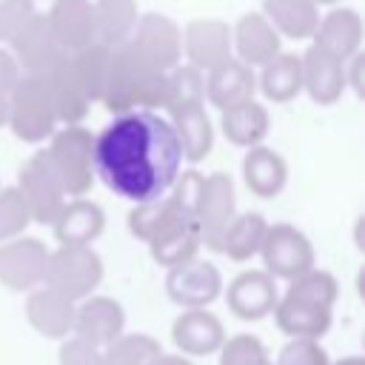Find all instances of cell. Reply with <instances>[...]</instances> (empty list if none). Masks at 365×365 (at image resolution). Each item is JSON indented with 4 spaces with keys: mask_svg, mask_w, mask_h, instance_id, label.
Segmentation results:
<instances>
[{
    "mask_svg": "<svg viewBox=\"0 0 365 365\" xmlns=\"http://www.w3.org/2000/svg\"><path fill=\"white\" fill-rule=\"evenodd\" d=\"M51 165L57 168V177L63 182L66 197H86L94 185V134L83 125H66L51 134V143L46 148Z\"/></svg>",
    "mask_w": 365,
    "mask_h": 365,
    "instance_id": "obj_5",
    "label": "cell"
},
{
    "mask_svg": "<svg viewBox=\"0 0 365 365\" xmlns=\"http://www.w3.org/2000/svg\"><path fill=\"white\" fill-rule=\"evenodd\" d=\"M200 248H202V242H200V228H197L194 217H177L168 228H163L148 242L151 259L163 268H174L180 262L194 259Z\"/></svg>",
    "mask_w": 365,
    "mask_h": 365,
    "instance_id": "obj_27",
    "label": "cell"
},
{
    "mask_svg": "<svg viewBox=\"0 0 365 365\" xmlns=\"http://www.w3.org/2000/svg\"><path fill=\"white\" fill-rule=\"evenodd\" d=\"M120 334H125V311L114 297L91 294L74 308V328L71 336L88 342L91 348L111 345Z\"/></svg>",
    "mask_w": 365,
    "mask_h": 365,
    "instance_id": "obj_14",
    "label": "cell"
},
{
    "mask_svg": "<svg viewBox=\"0 0 365 365\" xmlns=\"http://www.w3.org/2000/svg\"><path fill=\"white\" fill-rule=\"evenodd\" d=\"M57 362L60 365H103V351L91 348L88 342H83L77 336H68L60 342Z\"/></svg>",
    "mask_w": 365,
    "mask_h": 365,
    "instance_id": "obj_42",
    "label": "cell"
},
{
    "mask_svg": "<svg viewBox=\"0 0 365 365\" xmlns=\"http://www.w3.org/2000/svg\"><path fill=\"white\" fill-rule=\"evenodd\" d=\"M171 342L188 359L217 354L225 342L222 319L208 308H188L171 322Z\"/></svg>",
    "mask_w": 365,
    "mask_h": 365,
    "instance_id": "obj_15",
    "label": "cell"
},
{
    "mask_svg": "<svg viewBox=\"0 0 365 365\" xmlns=\"http://www.w3.org/2000/svg\"><path fill=\"white\" fill-rule=\"evenodd\" d=\"M51 231L60 245H91L106 231V211L100 202L77 197L60 208Z\"/></svg>",
    "mask_w": 365,
    "mask_h": 365,
    "instance_id": "obj_23",
    "label": "cell"
},
{
    "mask_svg": "<svg viewBox=\"0 0 365 365\" xmlns=\"http://www.w3.org/2000/svg\"><path fill=\"white\" fill-rule=\"evenodd\" d=\"M46 88H48V97H51V106H54V117L57 123H66V125H80L83 117L88 114V97L71 68V57H60L46 74Z\"/></svg>",
    "mask_w": 365,
    "mask_h": 365,
    "instance_id": "obj_22",
    "label": "cell"
},
{
    "mask_svg": "<svg viewBox=\"0 0 365 365\" xmlns=\"http://www.w3.org/2000/svg\"><path fill=\"white\" fill-rule=\"evenodd\" d=\"M231 51H237V60L245 63L248 68L251 66L262 68L282 51V43L274 26L259 11H245L231 29Z\"/></svg>",
    "mask_w": 365,
    "mask_h": 365,
    "instance_id": "obj_19",
    "label": "cell"
},
{
    "mask_svg": "<svg viewBox=\"0 0 365 365\" xmlns=\"http://www.w3.org/2000/svg\"><path fill=\"white\" fill-rule=\"evenodd\" d=\"M34 14V0H0V43H11Z\"/></svg>",
    "mask_w": 365,
    "mask_h": 365,
    "instance_id": "obj_41",
    "label": "cell"
},
{
    "mask_svg": "<svg viewBox=\"0 0 365 365\" xmlns=\"http://www.w3.org/2000/svg\"><path fill=\"white\" fill-rule=\"evenodd\" d=\"M339 297V282L325 268H311L308 274L288 282L285 294L274 305L277 328L291 339L319 342L334 322V302Z\"/></svg>",
    "mask_w": 365,
    "mask_h": 365,
    "instance_id": "obj_2",
    "label": "cell"
},
{
    "mask_svg": "<svg viewBox=\"0 0 365 365\" xmlns=\"http://www.w3.org/2000/svg\"><path fill=\"white\" fill-rule=\"evenodd\" d=\"M103 274V257L91 245H57L54 251H48L43 285L77 305L97 291Z\"/></svg>",
    "mask_w": 365,
    "mask_h": 365,
    "instance_id": "obj_4",
    "label": "cell"
},
{
    "mask_svg": "<svg viewBox=\"0 0 365 365\" xmlns=\"http://www.w3.org/2000/svg\"><path fill=\"white\" fill-rule=\"evenodd\" d=\"M9 123V97H0V125Z\"/></svg>",
    "mask_w": 365,
    "mask_h": 365,
    "instance_id": "obj_47",
    "label": "cell"
},
{
    "mask_svg": "<svg viewBox=\"0 0 365 365\" xmlns=\"http://www.w3.org/2000/svg\"><path fill=\"white\" fill-rule=\"evenodd\" d=\"M23 143H43L54 134L57 117L43 74H23L9 94V123Z\"/></svg>",
    "mask_w": 365,
    "mask_h": 365,
    "instance_id": "obj_6",
    "label": "cell"
},
{
    "mask_svg": "<svg viewBox=\"0 0 365 365\" xmlns=\"http://www.w3.org/2000/svg\"><path fill=\"white\" fill-rule=\"evenodd\" d=\"M51 34L63 54H77L94 43V11L91 0H54L46 11Z\"/></svg>",
    "mask_w": 365,
    "mask_h": 365,
    "instance_id": "obj_20",
    "label": "cell"
},
{
    "mask_svg": "<svg viewBox=\"0 0 365 365\" xmlns=\"http://www.w3.org/2000/svg\"><path fill=\"white\" fill-rule=\"evenodd\" d=\"M74 302L60 297L57 291L40 285L34 291H29L26 297V319L29 325L46 336V339H68L71 336V328H74Z\"/></svg>",
    "mask_w": 365,
    "mask_h": 365,
    "instance_id": "obj_21",
    "label": "cell"
},
{
    "mask_svg": "<svg viewBox=\"0 0 365 365\" xmlns=\"http://www.w3.org/2000/svg\"><path fill=\"white\" fill-rule=\"evenodd\" d=\"M148 365H194V359H188L182 354H165V351H160Z\"/></svg>",
    "mask_w": 365,
    "mask_h": 365,
    "instance_id": "obj_45",
    "label": "cell"
},
{
    "mask_svg": "<svg viewBox=\"0 0 365 365\" xmlns=\"http://www.w3.org/2000/svg\"><path fill=\"white\" fill-rule=\"evenodd\" d=\"M20 77H23V71H20L17 60L11 57V51L0 48V97H9Z\"/></svg>",
    "mask_w": 365,
    "mask_h": 365,
    "instance_id": "obj_43",
    "label": "cell"
},
{
    "mask_svg": "<svg viewBox=\"0 0 365 365\" xmlns=\"http://www.w3.org/2000/svg\"><path fill=\"white\" fill-rule=\"evenodd\" d=\"M94 11V43L106 48H117L131 40L137 26V0H97Z\"/></svg>",
    "mask_w": 365,
    "mask_h": 365,
    "instance_id": "obj_28",
    "label": "cell"
},
{
    "mask_svg": "<svg viewBox=\"0 0 365 365\" xmlns=\"http://www.w3.org/2000/svg\"><path fill=\"white\" fill-rule=\"evenodd\" d=\"M134 46V51L151 63L160 71H171L174 66H180L182 57V31L180 26L160 11H145L137 17L134 34L128 40Z\"/></svg>",
    "mask_w": 365,
    "mask_h": 365,
    "instance_id": "obj_11",
    "label": "cell"
},
{
    "mask_svg": "<svg viewBox=\"0 0 365 365\" xmlns=\"http://www.w3.org/2000/svg\"><path fill=\"white\" fill-rule=\"evenodd\" d=\"M222 274L211 259H188L165 274V294L180 308H208L214 299L222 297Z\"/></svg>",
    "mask_w": 365,
    "mask_h": 365,
    "instance_id": "obj_10",
    "label": "cell"
},
{
    "mask_svg": "<svg viewBox=\"0 0 365 365\" xmlns=\"http://www.w3.org/2000/svg\"><path fill=\"white\" fill-rule=\"evenodd\" d=\"M299 71H302V91L317 106H334L342 91H345V63L317 46H308L305 54L299 57Z\"/></svg>",
    "mask_w": 365,
    "mask_h": 365,
    "instance_id": "obj_18",
    "label": "cell"
},
{
    "mask_svg": "<svg viewBox=\"0 0 365 365\" xmlns=\"http://www.w3.org/2000/svg\"><path fill=\"white\" fill-rule=\"evenodd\" d=\"M91 163L111 194L140 205L171 191L182 154L165 117L157 111H125L94 137Z\"/></svg>",
    "mask_w": 365,
    "mask_h": 365,
    "instance_id": "obj_1",
    "label": "cell"
},
{
    "mask_svg": "<svg viewBox=\"0 0 365 365\" xmlns=\"http://www.w3.org/2000/svg\"><path fill=\"white\" fill-rule=\"evenodd\" d=\"M254 88H257L254 68H248L237 57H228L225 63L214 66L205 74V97L220 111H225V108H231L237 103L254 100Z\"/></svg>",
    "mask_w": 365,
    "mask_h": 365,
    "instance_id": "obj_25",
    "label": "cell"
},
{
    "mask_svg": "<svg viewBox=\"0 0 365 365\" xmlns=\"http://www.w3.org/2000/svg\"><path fill=\"white\" fill-rule=\"evenodd\" d=\"M331 365H365V356L351 354V356H342V359H336V362H331Z\"/></svg>",
    "mask_w": 365,
    "mask_h": 365,
    "instance_id": "obj_46",
    "label": "cell"
},
{
    "mask_svg": "<svg viewBox=\"0 0 365 365\" xmlns=\"http://www.w3.org/2000/svg\"><path fill=\"white\" fill-rule=\"evenodd\" d=\"M222 294H225L228 311H231L237 319H242V322H259V319H265V317L274 311L277 299H279L274 279H271L262 268L240 271V274L222 288Z\"/></svg>",
    "mask_w": 365,
    "mask_h": 365,
    "instance_id": "obj_13",
    "label": "cell"
},
{
    "mask_svg": "<svg viewBox=\"0 0 365 365\" xmlns=\"http://www.w3.org/2000/svg\"><path fill=\"white\" fill-rule=\"evenodd\" d=\"M237 217V191L234 180L225 171H214L202 180L200 202H197V228H200V242L208 251H220V240L228 228V222Z\"/></svg>",
    "mask_w": 365,
    "mask_h": 365,
    "instance_id": "obj_9",
    "label": "cell"
},
{
    "mask_svg": "<svg viewBox=\"0 0 365 365\" xmlns=\"http://www.w3.org/2000/svg\"><path fill=\"white\" fill-rule=\"evenodd\" d=\"M29 222H31V217H29V208H26L20 191L14 185L0 188V245L14 237H23Z\"/></svg>",
    "mask_w": 365,
    "mask_h": 365,
    "instance_id": "obj_39",
    "label": "cell"
},
{
    "mask_svg": "<svg viewBox=\"0 0 365 365\" xmlns=\"http://www.w3.org/2000/svg\"><path fill=\"white\" fill-rule=\"evenodd\" d=\"M29 208V217L40 225H51L60 208L66 205V191L57 177V168L51 165L46 151H34L17 171L14 185Z\"/></svg>",
    "mask_w": 365,
    "mask_h": 365,
    "instance_id": "obj_7",
    "label": "cell"
},
{
    "mask_svg": "<svg viewBox=\"0 0 365 365\" xmlns=\"http://www.w3.org/2000/svg\"><path fill=\"white\" fill-rule=\"evenodd\" d=\"M242 182L245 188L259 197V200H274L285 182H288V163L279 151L268 145H254L248 148L242 160Z\"/></svg>",
    "mask_w": 365,
    "mask_h": 365,
    "instance_id": "obj_26",
    "label": "cell"
},
{
    "mask_svg": "<svg viewBox=\"0 0 365 365\" xmlns=\"http://www.w3.org/2000/svg\"><path fill=\"white\" fill-rule=\"evenodd\" d=\"M48 248L37 237H14L0 245V285L29 294L43 285Z\"/></svg>",
    "mask_w": 365,
    "mask_h": 365,
    "instance_id": "obj_12",
    "label": "cell"
},
{
    "mask_svg": "<svg viewBox=\"0 0 365 365\" xmlns=\"http://www.w3.org/2000/svg\"><path fill=\"white\" fill-rule=\"evenodd\" d=\"M262 271L271 279H297L314 268V242L291 222H274L265 231V240L259 245Z\"/></svg>",
    "mask_w": 365,
    "mask_h": 365,
    "instance_id": "obj_8",
    "label": "cell"
},
{
    "mask_svg": "<svg viewBox=\"0 0 365 365\" xmlns=\"http://www.w3.org/2000/svg\"><path fill=\"white\" fill-rule=\"evenodd\" d=\"M205 100V74L188 63L174 66L171 71H165V83H163V108L168 114L202 106Z\"/></svg>",
    "mask_w": 365,
    "mask_h": 365,
    "instance_id": "obj_35",
    "label": "cell"
},
{
    "mask_svg": "<svg viewBox=\"0 0 365 365\" xmlns=\"http://www.w3.org/2000/svg\"><path fill=\"white\" fill-rule=\"evenodd\" d=\"M177 217H194V214H188L185 208H180L177 200H174L171 194H165V197H160V200L134 205V208L128 211L125 225H128V234H131L134 240H143V242L148 245V242H151L163 228H168Z\"/></svg>",
    "mask_w": 365,
    "mask_h": 365,
    "instance_id": "obj_34",
    "label": "cell"
},
{
    "mask_svg": "<svg viewBox=\"0 0 365 365\" xmlns=\"http://www.w3.org/2000/svg\"><path fill=\"white\" fill-rule=\"evenodd\" d=\"M277 34H285L291 40H308L317 31L319 9L311 0H262L259 11Z\"/></svg>",
    "mask_w": 365,
    "mask_h": 365,
    "instance_id": "obj_31",
    "label": "cell"
},
{
    "mask_svg": "<svg viewBox=\"0 0 365 365\" xmlns=\"http://www.w3.org/2000/svg\"><path fill=\"white\" fill-rule=\"evenodd\" d=\"M259 91L271 103H291L302 91V71H299V57L291 51H279L271 63L262 66V74L257 80Z\"/></svg>",
    "mask_w": 365,
    "mask_h": 365,
    "instance_id": "obj_33",
    "label": "cell"
},
{
    "mask_svg": "<svg viewBox=\"0 0 365 365\" xmlns=\"http://www.w3.org/2000/svg\"><path fill=\"white\" fill-rule=\"evenodd\" d=\"M265 231H268V222H265V217L259 211L237 214L228 222V228H225V234L220 240V254H225L234 262H245L254 254H259Z\"/></svg>",
    "mask_w": 365,
    "mask_h": 365,
    "instance_id": "obj_32",
    "label": "cell"
},
{
    "mask_svg": "<svg viewBox=\"0 0 365 365\" xmlns=\"http://www.w3.org/2000/svg\"><path fill=\"white\" fill-rule=\"evenodd\" d=\"M168 123L174 128L180 154L188 163H202L211 154V148H214V125H211V117L205 114V106H194V108L177 111V114H171Z\"/></svg>",
    "mask_w": 365,
    "mask_h": 365,
    "instance_id": "obj_30",
    "label": "cell"
},
{
    "mask_svg": "<svg viewBox=\"0 0 365 365\" xmlns=\"http://www.w3.org/2000/svg\"><path fill=\"white\" fill-rule=\"evenodd\" d=\"M11 57L17 60L23 74H46L63 54V48L57 46L51 26L46 20L43 11H37L11 40Z\"/></svg>",
    "mask_w": 365,
    "mask_h": 365,
    "instance_id": "obj_17",
    "label": "cell"
},
{
    "mask_svg": "<svg viewBox=\"0 0 365 365\" xmlns=\"http://www.w3.org/2000/svg\"><path fill=\"white\" fill-rule=\"evenodd\" d=\"M163 83H165V71L145 63L131 43H123L111 48L106 91L100 103L111 114L154 111L163 108Z\"/></svg>",
    "mask_w": 365,
    "mask_h": 365,
    "instance_id": "obj_3",
    "label": "cell"
},
{
    "mask_svg": "<svg viewBox=\"0 0 365 365\" xmlns=\"http://www.w3.org/2000/svg\"><path fill=\"white\" fill-rule=\"evenodd\" d=\"M314 46L348 63L354 54H359V46H362V17L348 6L331 9L317 23Z\"/></svg>",
    "mask_w": 365,
    "mask_h": 365,
    "instance_id": "obj_24",
    "label": "cell"
},
{
    "mask_svg": "<svg viewBox=\"0 0 365 365\" xmlns=\"http://www.w3.org/2000/svg\"><path fill=\"white\" fill-rule=\"evenodd\" d=\"M359 71H362V54H354V57H351V66H345V83L351 80V86H354V91H356V94H362Z\"/></svg>",
    "mask_w": 365,
    "mask_h": 365,
    "instance_id": "obj_44",
    "label": "cell"
},
{
    "mask_svg": "<svg viewBox=\"0 0 365 365\" xmlns=\"http://www.w3.org/2000/svg\"><path fill=\"white\" fill-rule=\"evenodd\" d=\"M182 51L188 57V66L211 71L231 57V26L217 17L188 20L182 31Z\"/></svg>",
    "mask_w": 365,
    "mask_h": 365,
    "instance_id": "obj_16",
    "label": "cell"
},
{
    "mask_svg": "<svg viewBox=\"0 0 365 365\" xmlns=\"http://www.w3.org/2000/svg\"><path fill=\"white\" fill-rule=\"evenodd\" d=\"M311 3L319 9V6H334V3H339V0H311Z\"/></svg>",
    "mask_w": 365,
    "mask_h": 365,
    "instance_id": "obj_48",
    "label": "cell"
},
{
    "mask_svg": "<svg viewBox=\"0 0 365 365\" xmlns=\"http://www.w3.org/2000/svg\"><path fill=\"white\" fill-rule=\"evenodd\" d=\"M160 351V339L151 334H120L111 345L103 348V365H148Z\"/></svg>",
    "mask_w": 365,
    "mask_h": 365,
    "instance_id": "obj_37",
    "label": "cell"
},
{
    "mask_svg": "<svg viewBox=\"0 0 365 365\" xmlns=\"http://www.w3.org/2000/svg\"><path fill=\"white\" fill-rule=\"evenodd\" d=\"M71 57V68L88 97V103H100L103 100V91H106V77H108V57H111V48L100 46V43H91L86 48H80L77 54H68Z\"/></svg>",
    "mask_w": 365,
    "mask_h": 365,
    "instance_id": "obj_36",
    "label": "cell"
},
{
    "mask_svg": "<svg viewBox=\"0 0 365 365\" xmlns=\"http://www.w3.org/2000/svg\"><path fill=\"white\" fill-rule=\"evenodd\" d=\"M220 128L228 137V143H234L240 148H254V145H262V140L271 128V117L262 103L245 100V103H237L222 111Z\"/></svg>",
    "mask_w": 365,
    "mask_h": 365,
    "instance_id": "obj_29",
    "label": "cell"
},
{
    "mask_svg": "<svg viewBox=\"0 0 365 365\" xmlns=\"http://www.w3.org/2000/svg\"><path fill=\"white\" fill-rule=\"evenodd\" d=\"M220 354V365H274L268 356V348L254 334H234L225 336Z\"/></svg>",
    "mask_w": 365,
    "mask_h": 365,
    "instance_id": "obj_38",
    "label": "cell"
},
{
    "mask_svg": "<svg viewBox=\"0 0 365 365\" xmlns=\"http://www.w3.org/2000/svg\"><path fill=\"white\" fill-rule=\"evenodd\" d=\"M274 365H331V356L314 339H291L279 348Z\"/></svg>",
    "mask_w": 365,
    "mask_h": 365,
    "instance_id": "obj_40",
    "label": "cell"
}]
</instances>
